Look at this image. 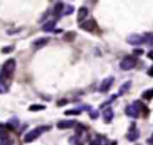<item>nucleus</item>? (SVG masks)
Listing matches in <instances>:
<instances>
[{"instance_id": "1", "label": "nucleus", "mask_w": 153, "mask_h": 145, "mask_svg": "<svg viewBox=\"0 0 153 145\" xmlns=\"http://www.w3.org/2000/svg\"><path fill=\"white\" fill-rule=\"evenodd\" d=\"M49 129H50V126H45V125L35 127L33 129L29 131V132L24 135V141H25V143H31V141L36 140L38 137H41L44 132H47V131H49Z\"/></svg>"}, {"instance_id": "2", "label": "nucleus", "mask_w": 153, "mask_h": 145, "mask_svg": "<svg viewBox=\"0 0 153 145\" xmlns=\"http://www.w3.org/2000/svg\"><path fill=\"white\" fill-rule=\"evenodd\" d=\"M16 70V60L14 59H8L4 62L2 65V68H1V72H0V77L1 79H6L8 77H11L13 74Z\"/></svg>"}, {"instance_id": "3", "label": "nucleus", "mask_w": 153, "mask_h": 145, "mask_svg": "<svg viewBox=\"0 0 153 145\" xmlns=\"http://www.w3.org/2000/svg\"><path fill=\"white\" fill-rule=\"evenodd\" d=\"M135 66H136V59L131 55L124 56L120 62V68L123 71H129V70L134 68Z\"/></svg>"}, {"instance_id": "4", "label": "nucleus", "mask_w": 153, "mask_h": 145, "mask_svg": "<svg viewBox=\"0 0 153 145\" xmlns=\"http://www.w3.org/2000/svg\"><path fill=\"white\" fill-rule=\"evenodd\" d=\"M124 113H126V115H127V116H129V117L137 119V117H139V115H140V108H139L137 102L135 101L133 104L127 105V107H126V109H124Z\"/></svg>"}, {"instance_id": "5", "label": "nucleus", "mask_w": 153, "mask_h": 145, "mask_svg": "<svg viewBox=\"0 0 153 145\" xmlns=\"http://www.w3.org/2000/svg\"><path fill=\"white\" fill-rule=\"evenodd\" d=\"M139 137H140V131L136 128V125L133 122V123L130 125V128H129L128 133H127V139H128L129 141H135Z\"/></svg>"}, {"instance_id": "6", "label": "nucleus", "mask_w": 153, "mask_h": 145, "mask_svg": "<svg viewBox=\"0 0 153 145\" xmlns=\"http://www.w3.org/2000/svg\"><path fill=\"white\" fill-rule=\"evenodd\" d=\"M127 43L131 44V46H137V44H142L143 42V36L137 35V34H131L127 37Z\"/></svg>"}, {"instance_id": "7", "label": "nucleus", "mask_w": 153, "mask_h": 145, "mask_svg": "<svg viewBox=\"0 0 153 145\" xmlns=\"http://www.w3.org/2000/svg\"><path fill=\"white\" fill-rule=\"evenodd\" d=\"M114 80H115L114 77H108V78H105V79L102 81L100 86H99V91H100V92H108V91L110 90V87L112 86Z\"/></svg>"}, {"instance_id": "8", "label": "nucleus", "mask_w": 153, "mask_h": 145, "mask_svg": "<svg viewBox=\"0 0 153 145\" xmlns=\"http://www.w3.org/2000/svg\"><path fill=\"white\" fill-rule=\"evenodd\" d=\"M76 125V122L74 120H60L57 123H56V127L59 129H68V128H72Z\"/></svg>"}, {"instance_id": "9", "label": "nucleus", "mask_w": 153, "mask_h": 145, "mask_svg": "<svg viewBox=\"0 0 153 145\" xmlns=\"http://www.w3.org/2000/svg\"><path fill=\"white\" fill-rule=\"evenodd\" d=\"M103 119H104V122L105 123H110L114 119V110L111 107H106L104 110H103Z\"/></svg>"}, {"instance_id": "10", "label": "nucleus", "mask_w": 153, "mask_h": 145, "mask_svg": "<svg viewBox=\"0 0 153 145\" xmlns=\"http://www.w3.org/2000/svg\"><path fill=\"white\" fill-rule=\"evenodd\" d=\"M80 28L82 30H86V31H90L91 32V31H93L97 28V24H96V22L93 19H90V20H86L82 24H80Z\"/></svg>"}, {"instance_id": "11", "label": "nucleus", "mask_w": 153, "mask_h": 145, "mask_svg": "<svg viewBox=\"0 0 153 145\" xmlns=\"http://www.w3.org/2000/svg\"><path fill=\"white\" fill-rule=\"evenodd\" d=\"M87 14H88V10L85 7V6H81L79 10H78V14H76V20L79 22V23H81L84 19H86V17H87Z\"/></svg>"}, {"instance_id": "12", "label": "nucleus", "mask_w": 153, "mask_h": 145, "mask_svg": "<svg viewBox=\"0 0 153 145\" xmlns=\"http://www.w3.org/2000/svg\"><path fill=\"white\" fill-rule=\"evenodd\" d=\"M63 8H65V4H63V2H61V1L56 2V4H55V6H54V11H53L54 16H55L56 18H60V16H61V13H62V10H63Z\"/></svg>"}, {"instance_id": "13", "label": "nucleus", "mask_w": 153, "mask_h": 145, "mask_svg": "<svg viewBox=\"0 0 153 145\" xmlns=\"http://www.w3.org/2000/svg\"><path fill=\"white\" fill-rule=\"evenodd\" d=\"M48 42H49V37H39V38H37L32 42V46L35 48H41V47L45 46Z\"/></svg>"}, {"instance_id": "14", "label": "nucleus", "mask_w": 153, "mask_h": 145, "mask_svg": "<svg viewBox=\"0 0 153 145\" xmlns=\"http://www.w3.org/2000/svg\"><path fill=\"white\" fill-rule=\"evenodd\" d=\"M130 86H131V81H130V80H127L126 83H123V84L120 86L118 95H120V96H122V95H124L126 92H128V91H129V89H130Z\"/></svg>"}, {"instance_id": "15", "label": "nucleus", "mask_w": 153, "mask_h": 145, "mask_svg": "<svg viewBox=\"0 0 153 145\" xmlns=\"http://www.w3.org/2000/svg\"><path fill=\"white\" fill-rule=\"evenodd\" d=\"M18 125H19V120H18L17 117H12V119H10V121L7 122L6 127H7V128H12V129H16V128L18 127Z\"/></svg>"}, {"instance_id": "16", "label": "nucleus", "mask_w": 153, "mask_h": 145, "mask_svg": "<svg viewBox=\"0 0 153 145\" xmlns=\"http://www.w3.org/2000/svg\"><path fill=\"white\" fill-rule=\"evenodd\" d=\"M141 97H142L143 99H146V101H149V99H152V98H153V89H148V90H145V91L142 92Z\"/></svg>"}, {"instance_id": "17", "label": "nucleus", "mask_w": 153, "mask_h": 145, "mask_svg": "<svg viewBox=\"0 0 153 145\" xmlns=\"http://www.w3.org/2000/svg\"><path fill=\"white\" fill-rule=\"evenodd\" d=\"M54 26H55V22L54 20H49L42 26V29H43V31H51L54 29Z\"/></svg>"}, {"instance_id": "18", "label": "nucleus", "mask_w": 153, "mask_h": 145, "mask_svg": "<svg viewBox=\"0 0 153 145\" xmlns=\"http://www.w3.org/2000/svg\"><path fill=\"white\" fill-rule=\"evenodd\" d=\"M44 109H45V105L43 104H32L29 107L30 111H38V110H44Z\"/></svg>"}, {"instance_id": "19", "label": "nucleus", "mask_w": 153, "mask_h": 145, "mask_svg": "<svg viewBox=\"0 0 153 145\" xmlns=\"http://www.w3.org/2000/svg\"><path fill=\"white\" fill-rule=\"evenodd\" d=\"M143 42L147 43V44L153 46V35H151V34H145V35H143Z\"/></svg>"}, {"instance_id": "20", "label": "nucleus", "mask_w": 153, "mask_h": 145, "mask_svg": "<svg viewBox=\"0 0 153 145\" xmlns=\"http://www.w3.org/2000/svg\"><path fill=\"white\" fill-rule=\"evenodd\" d=\"M73 11H74V7H73L71 4H67V5L65 6V11H63V14H66V16H68V14H72V13H73Z\"/></svg>"}, {"instance_id": "21", "label": "nucleus", "mask_w": 153, "mask_h": 145, "mask_svg": "<svg viewBox=\"0 0 153 145\" xmlns=\"http://www.w3.org/2000/svg\"><path fill=\"white\" fill-rule=\"evenodd\" d=\"M74 37H75V32H73V31H69V32H66V35L63 36V40L65 41H73L74 40Z\"/></svg>"}, {"instance_id": "22", "label": "nucleus", "mask_w": 153, "mask_h": 145, "mask_svg": "<svg viewBox=\"0 0 153 145\" xmlns=\"http://www.w3.org/2000/svg\"><path fill=\"white\" fill-rule=\"evenodd\" d=\"M81 111L79 109H71V110H66L63 114L65 115H79Z\"/></svg>"}, {"instance_id": "23", "label": "nucleus", "mask_w": 153, "mask_h": 145, "mask_svg": "<svg viewBox=\"0 0 153 145\" xmlns=\"http://www.w3.org/2000/svg\"><path fill=\"white\" fill-rule=\"evenodd\" d=\"M13 49H14V47H13V46H7V47H4V48L1 49V52H2L4 54H7V53L12 52Z\"/></svg>"}, {"instance_id": "24", "label": "nucleus", "mask_w": 153, "mask_h": 145, "mask_svg": "<svg viewBox=\"0 0 153 145\" xmlns=\"http://www.w3.org/2000/svg\"><path fill=\"white\" fill-rule=\"evenodd\" d=\"M11 144H12V140H10V138L0 139V145H11Z\"/></svg>"}, {"instance_id": "25", "label": "nucleus", "mask_w": 153, "mask_h": 145, "mask_svg": "<svg viewBox=\"0 0 153 145\" xmlns=\"http://www.w3.org/2000/svg\"><path fill=\"white\" fill-rule=\"evenodd\" d=\"M99 116V113H98V110H90V117L91 119H97Z\"/></svg>"}, {"instance_id": "26", "label": "nucleus", "mask_w": 153, "mask_h": 145, "mask_svg": "<svg viewBox=\"0 0 153 145\" xmlns=\"http://www.w3.org/2000/svg\"><path fill=\"white\" fill-rule=\"evenodd\" d=\"M67 103H68V101L63 98V99H60V101L56 103V105H57V107H62V105H65V104H67Z\"/></svg>"}, {"instance_id": "27", "label": "nucleus", "mask_w": 153, "mask_h": 145, "mask_svg": "<svg viewBox=\"0 0 153 145\" xmlns=\"http://www.w3.org/2000/svg\"><path fill=\"white\" fill-rule=\"evenodd\" d=\"M133 53H134V55H142L143 54V49H134Z\"/></svg>"}, {"instance_id": "28", "label": "nucleus", "mask_w": 153, "mask_h": 145, "mask_svg": "<svg viewBox=\"0 0 153 145\" xmlns=\"http://www.w3.org/2000/svg\"><path fill=\"white\" fill-rule=\"evenodd\" d=\"M90 145H100V139H93L90 143Z\"/></svg>"}, {"instance_id": "29", "label": "nucleus", "mask_w": 153, "mask_h": 145, "mask_svg": "<svg viewBox=\"0 0 153 145\" xmlns=\"http://www.w3.org/2000/svg\"><path fill=\"white\" fill-rule=\"evenodd\" d=\"M147 74H148V75H151V77H153V65H152V66L148 68V71H147Z\"/></svg>"}, {"instance_id": "30", "label": "nucleus", "mask_w": 153, "mask_h": 145, "mask_svg": "<svg viewBox=\"0 0 153 145\" xmlns=\"http://www.w3.org/2000/svg\"><path fill=\"white\" fill-rule=\"evenodd\" d=\"M147 144H148V145H153V137L149 138V139H147Z\"/></svg>"}, {"instance_id": "31", "label": "nucleus", "mask_w": 153, "mask_h": 145, "mask_svg": "<svg viewBox=\"0 0 153 145\" xmlns=\"http://www.w3.org/2000/svg\"><path fill=\"white\" fill-rule=\"evenodd\" d=\"M147 56H148V58H151V59H153V52H149V53L147 54Z\"/></svg>"}, {"instance_id": "32", "label": "nucleus", "mask_w": 153, "mask_h": 145, "mask_svg": "<svg viewBox=\"0 0 153 145\" xmlns=\"http://www.w3.org/2000/svg\"><path fill=\"white\" fill-rule=\"evenodd\" d=\"M105 145H117V141H111V143H108Z\"/></svg>"}, {"instance_id": "33", "label": "nucleus", "mask_w": 153, "mask_h": 145, "mask_svg": "<svg viewBox=\"0 0 153 145\" xmlns=\"http://www.w3.org/2000/svg\"><path fill=\"white\" fill-rule=\"evenodd\" d=\"M152 137H153V134H152Z\"/></svg>"}]
</instances>
